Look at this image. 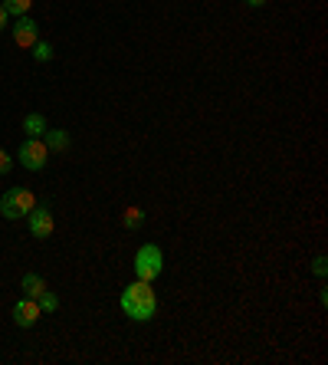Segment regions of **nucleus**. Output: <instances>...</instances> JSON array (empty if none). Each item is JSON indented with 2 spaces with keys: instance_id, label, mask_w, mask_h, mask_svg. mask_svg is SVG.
I'll return each instance as SVG.
<instances>
[{
  "instance_id": "obj_11",
  "label": "nucleus",
  "mask_w": 328,
  "mask_h": 365,
  "mask_svg": "<svg viewBox=\"0 0 328 365\" xmlns=\"http://www.w3.org/2000/svg\"><path fill=\"white\" fill-rule=\"evenodd\" d=\"M0 7L7 10V17H27L30 13V7H33V0H4V4H0Z\"/></svg>"
},
{
  "instance_id": "obj_12",
  "label": "nucleus",
  "mask_w": 328,
  "mask_h": 365,
  "mask_svg": "<svg viewBox=\"0 0 328 365\" xmlns=\"http://www.w3.org/2000/svg\"><path fill=\"white\" fill-rule=\"evenodd\" d=\"M122 224H125V231H138L141 224H145V211L141 208H125Z\"/></svg>"
},
{
  "instance_id": "obj_15",
  "label": "nucleus",
  "mask_w": 328,
  "mask_h": 365,
  "mask_svg": "<svg viewBox=\"0 0 328 365\" xmlns=\"http://www.w3.org/2000/svg\"><path fill=\"white\" fill-rule=\"evenodd\" d=\"M10 168H13V158H10L7 148H0V174H7Z\"/></svg>"
},
{
  "instance_id": "obj_5",
  "label": "nucleus",
  "mask_w": 328,
  "mask_h": 365,
  "mask_svg": "<svg viewBox=\"0 0 328 365\" xmlns=\"http://www.w3.org/2000/svg\"><path fill=\"white\" fill-rule=\"evenodd\" d=\"M27 227L33 237H40V241H47L49 234H53V227H56V221H53V211H49V204H40L27 214Z\"/></svg>"
},
{
  "instance_id": "obj_14",
  "label": "nucleus",
  "mask_w": 328,
  "mask_h": 365,
  "mask_svg": "<svg viewBox=\"0 0 328 365\" xmlns=\"http://www.w3.org/2000/svg\"><path fill=\"white\" fill-rule=\"evenodd\" d=\"M53 56H56V53H53V47H49V43H43V40H37V43H33V59H37V63H49Z\"/></svg>"
},
{
  "instance_id": "obj_4",
  "label": "nucleus",
  "mask_w": 328,
  "mask_h": 365,
  "mask_svg": "<svg viewBox=\"0 0 328 365\" xmlns=\"http://www.w3.org/2000/svg\"><path fill=\"white\" fill-rule=\"evenodd\" d=\"M47 162H49V148L43 145V138H27V142L20 145V164L27 172H43Z\"/></svg>"
},
{
  "instance_id": "obj_6",
  "label": "nucleus",
  "mask_w": 328,
  "mask_h": 365,
  "mask_svg": "<svg viewBox=\"0 0 328 365\" xmlns=\"http://www.w3.org/2000/svg\"><path fill=\"white\" fill-rule=\"evenodd\" d=\"M10 33H13V40H17V47L33 49V43L40 40V23L27 13V17H17V20H13V27H10Z\"/></svg>"
},
{
  "instance_id": "obj_18",
  "label": "nucleus",
  "mask_w": 328,
  "mask_h": 365,
  "mask_svg": "<svg viewBox=\"0 0 328 365\" xmlns=\"http://www.w3.org/2000/svg\"><path fill=\"white\" fill-rule=\"evenodd\" d=\"M246 7H266V0H243Z\"/></svg>"
},
{
  "instance_id": "obj_1",
  "label": "nucleus",
  "mask_w": 328,
  "mask_h": 365,
  "mask_svg": "<svg viewBox=\"0 0 328 365\" xmlns=\"http://www.w3.org/2000/svg\"><path fill=\"white\" fill-rule=\"evenodd\" d=\"M119 306H122V313L128 319H135V323H148V319L158 316V293L151 289L148 280H135V283L125 287Z\"/></svg>"
},
{
  "instance_id": "obj_10",
  "label": "nucleus",
  "mask_w": 328,
  "mask_h": 365,
  "mask_svg": "<svg viewBox=\"0 0 328 365\" xmlns=\"http://www.w3.org/2000/svg\"><path fill=\"white\" fill-rule=\"evenodd\" d=\"M20 289H23V297L37 299L43 289H47V280L40 277V273H23V280H20Z\"/></svg>"
},
{
  "instance_id": "obj_9",
  "label": "nucleus",
  "mask_w": 328,
  "mask_h": 365,
  "mask_svg": "<svg viewBox=\"0 0 328 365\" xmlns=\"http://www.w3.org/2000/svg\"><path fill=\"white\" fill-rule=\"evenodd\" d=\"M47 119L40 116V112H27L23 116V132H27V138H43L47 135Z\"/></svg>"
},
{
  "instance_id": "obj_17",
  "label": "nucleus",
  "mask_w": 328,
  "mask_h": 365,
  "mask_svg": "<svg viewBox=\"0 0 328 365\" xmlns=\"http://www.w3.org/2000/svg\"><path fill=\"white\" fill-rule=\"evenodd\" d=\"M7 27H10V17H7V10L0 7V33H4V30H7Z\"/></svg>"
},
{
  "instance_id": "obj_13",
  "label": "nucleus",
  "mask_w": 328,
  "mask_h": 365,
  "mask_svg": "<svg viewBox=\"0 0 328 365\" xmlns=\"http://www.w3.org/2000/svg\"><path fill=\"white\" fill-rule=\"evenodd\" d=\"M37 303H40L43 313H56V309H59V297L53 293V289H43V293L37 297Z\"/></svg>"
},
{
  "instance_id": "obj_3",
  "label": "nucleus",
  "mask_w": 328,
  "mask_h": 365,
  "mask_svg": "<svg viewBox=\"0 0 328 365\" xmlns=\"http://www.w3.org/2000/svg\"><path fill=\"white\" fill-rule=\"evenodd\" d=\"M33 208H37V198H33L30 188H10V191H4V198H0V214H4L7 221L27 217Z\"/></svg>"
},
{
  "instance_id": "obj_8",
  "label": "nucleus",
  "mask_w": 328,
  "mask_h": 365,
  "mask_svg": "<svg viewBox=\"0 0 328 365\" xmlns=\"http://www.w3.org/2000/svg\"><path fill=\"white\" fill-rule=\"evenodd\" d=\"M43 145H47L49 152H69V132L66 128H47V135H43Z\"/></svg>"
},
{
  "instance_id": "obj_16",
  "label": "nucleus",
  "mask_w": 328,
  "mask_h": 365,
  "mask_svg": "<svg viewBox=\"0 0 328 365\" xmlns=\"http://www.w3.org/2000/svg\"><path fill=\"white\" fill-rule=\"evenodd\" d=\"M312 270H315V277H325V257H315V263H312Z\"/></svg>"
},
{
  "instance_id": "obj_7",
  "label": "nucleus",
  "mask_w": 328,
  "mask_h": 365,
  "mask_svg": "<svg viewBox=\"0 0 328 365\" xmlns=\"http://www.w3.org/2000/svg\"><path fill=\"white\" fill-rule=\"evenodd\" d=\"M40 316H43V309H40L37 299H30V297H23L17 306H13V323H17L20 329H33L40 323Z\"/></svg>"
},
{
  "instance_id": "obj_2",
  "label": "nucleus",
  "mask_w": 328,
  "mask_h": 365,
  "mask_svg": "<svg viewBox=\"0 0 328 365\" xmlns=\"http://www.w3.org/2000/svg\"><path fill=\"white\" fill-rule=\"evenodd\" d=\"M131 267H135V280H148V283H154V280L161 277V270H164V253H161L158 244H141Z\"/></svg>"
}]
</instances>
